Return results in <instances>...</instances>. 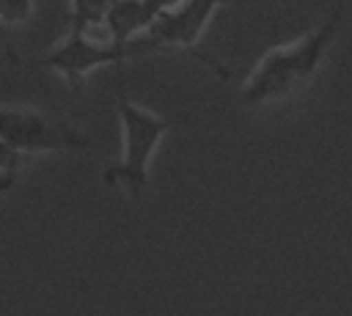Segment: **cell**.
Here are the masks:
<instances>
[{
  "label": "cell",
  "instance_id": "5",
  "mask_svg": "<svg viewBox=\"0 0 352 316\" xmlns=\"http://www.w3.org/2000/svg\"><path fill=\"white\" fill-rule=\"evenodd\" d=\"M223 5H228V0H173L154 19L146 36L157 49L195 52Z\"/></svg>",
  "mask_w": 352,
  "mask_h": 316
},
{
  "label": "cell",
  "instance_id": "6",
  "mask_svg": "<svg viewBox=\"0 0 352 316\" xmlns=\"http://www.w3.org/2000/svg\"><path fill=\"white\" fill-rule=\"evenodd\" d=\"M173 0H116L107 19H104V27L116 36V38H138V36H146L148 27L154 25V19L170 5Z\"/></svg>",
  "mask_w": 352,
  "mask_h": 316
},
{
  "label": "cell",
  "instance_id": "3",
  "mask_svg": "<svg viewBox=\"0 0 352 316\" xmlns=\"http://www.w3.org/2000/svg\"><path fill=\"white\" fill-rule=\"evenodd\" d=\"M170 121L148 107L121 99L118 102V132H121V154L113 165L102 170V181L110 190H121L129 198H143L151 181V159L170 132Z\"/></svg>",
  "mask_w": 352,
  "mask_h": 316
},
{
  "label": "cell",
  "instance_id": "1",
  "mask_svg": "<svg viewBox=\"0 0 352 316\" xmlns=\"http://www.w3.org/2000/svg\"><path fill=\"white\" fill-rule=\"evenodd\" d=\"M341 25L344 11L336 8L305 33L267 47L239 85V104L248 110H270L300 102L330 60Z\"/></svg>",
  "mask_w": 352,
  "mask_h": 316
},
{
  "label": "cell",
  "instance_id": "7",
  "mask_svg": "<svg viewBox=\"0 0 352 316\" xmlns=\"http://www.w3.org/2000/svg\"><path fill=\"white\" fill-rule=\"evenodd\" d=\"M116 0H69V25H104Z\"/></svg>",
  "mask_w": 352,
  "mask_h": 316
},
{
  "label": "cell",
  "instance_id": "4",
  "mask_svg": "<svg viewBox=\"0 0 352 316\" xmlns=\"http://www.w3.org/2000/svg\"><path fill=\"white\" fill-rule=\"evenodd\" d=\"M0 135L28 159L38 154H66L91 148L88 135L66 118L19 104H0Z\"/></svg>",
  "mask_w": 352,
  "mask_h": 316
},
{
  "label": "cell",
  "instance_id": "9",
  "mask_svg": "<svg viewBox=\"0 0 352 316\" xmlns=\"http://www.w3.org/2000/svg\"><path fill=\"white\" fill-rule=\"evenodd\" d=\"M36 0H0V25L3 27H22L33 19Z\"/></svg>",
  "mask_w": 352,
  "mask_h": 316
},
{
  "label": "cell",
  "instance_id": "8",
  "mask_svg": "<svg viewBox=\"0 0 352 316\" xmlns=\"http://www.w3.org/2000/svg\"><path fill=\"white\" fill-rule=\"evenodd\" d=\"M28 157L19 154L3 135H0V192L14 190V184L19 181V173L25 168Z\"/></svg>",
  "mask_w": 352,
  "mask_h": 316
},
{
  "label": "cell",
  "instance_id": "2",
  "mask_svg": "<svg viewBox=\"0 0 352 316\" xmlns=\"http://www.w3.org/2000/svg\"><path fill=\"white\" fill-rule=\"evenodd\" d=\"M157 52L154 41L148 36H138V38H116L104 25L88 27V25H69V33L50 47L38 66L47 71H55L66 85L77 88L80 82H85L94 71L104 69V66H121L138 55H148Z\"/></svg>",
  "mask_w": 352,
  "mask_h": 316
}]
</instances>
